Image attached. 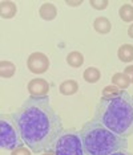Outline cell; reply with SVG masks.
<instances>
[{
    "instance_id": "cell-1",
    "label": "cell",
    "mask_w": 133,
    "mask_h": 155,
    "mask_svg": "<svg viewBox=\"0 0 133 155\" xmlns=\"http://www.w3.org/2000/svg\"><path fill=\"white\" fill-rule=\"evenodd\" d=\"M27 147L35 154H44L53 149L63 134V122L53 110L49 97H29L12 114Z\"/></svg>"
},
{
    "instance_id": "cell-2",
    "label": "cell",
    "mask_w": 133,
    "mask_h": 155,
    "mask_svg": "<svg viewBox=\"0 0 133 155\" xmlns=\"http://www.w3.org/2000/svg\"><path fill=\"white\" fill-rule=\"evenodd\" d=\"M114 134L128 138L133 135V98L128 91L111 98H100L94 109V118Z\"/></svg>"
},
{
    "instance_id": "cell-3",
    "label": "cell",
    "mask_w": 133,
    "mask_h": 155,
    "mask_svg": "<svg viewBox=\"0 0 133 155\" xmlns=\"http://www.w3.org/2000/svg\"><path fill=\"white\" fill-rule=\"evenodd\" d=\"M80 134L85 155H111L128 147V138L114 134L96 119L87 122Z\"/></svg>"
},
{
    "instance_id": "cell-4",
    "label": "cell",
    "mask_w": 133,
    "mask_h": 155,
    "mask_svg": "<svg viewBox=\"0 0 133 155\" xmlns=\"http://www.w3.org/2000/svg\"><path fill=\"white\" fill-rule=\"evenodd\" d=\"M24 140L22 134L19 131V127L15 123L11 115H2L0 119V146L4 150L13 151L17 147H22Z\"/></svg>"
},
{
    "instance_id": "cell-5",
    "label": "cell",
    "mask_w": 133,
    "mask_h": 155,
    "mask_svg": "<svg viewBox=\"0 0 133 155\" xmlns=\"http://www.w3.org/2000/svg\"><path fill=\"white\" fill-rule=\"evenodd\" d=\"M55 155H85L80 131H63L53 146Z\"/></svg>"
},
{
    "instance_id": "cell-6",
    "label": "cell",
    "mask_w": 133,
    "mask_h": 155,
    "mask_svg": "<svg viewBox=\"0 0 133 155\" xmlns=\"http://www.w3.org/2000/svg\"><path fill=\"white\" fill-rule=\"evenodd\" d=\"M49 58L41 52H35L27 58V68L33 74H43L49 68Z\"/></svg>"
},
{
    "instance_id": "cell-7",
    "label": "cell",
    "mask_w": 133,
    "mask_h": 155,
    "mask_svg": "<svg viewBox=\"0 0 133 155\" xmlns=\"http://www.w3.org/2000/svg\"><path fill=\"white\" fill-rule=\"evenodd\" d=\"M27 89H28V93L31 94V97H36V98L48 97L49 84L44 78H33L28 82Z\"/></svg>"
},
{
    "instance_id": "cell-8",
    "label": "cell",
    "mask_w": 133,
    "mask_h": 155,
    "mask_svg": "<svg viewBox=\"0 0 133 155\" xmlns=\"http://www.w3.org/2000/svg\"><path fill=\"white\" fill-rule=\"evenodd\" d=\"M39 15L45 21H52L57 16V9L52 3H44L39 9Z\"/></svg>"
},
{
    "instance_id": "cell-9",
    "label": "cell",
    "mask_w": 133,
    "mask_h": 155,
    "mask_svg": "<svg viewBox=\"0 0 133 155\" xmlns=\"http://www.w3.org/2000/svg\"><path fill=\"white\" fill-rule=\"evenodd\" d=\"M93 28L97 33L100 35H108L112 29V24L109 21L108 17H104V16H100V17H96L93 21Z\"/></svg>"
},
{
    "instance_id": "cell-10",
    "label": "cell",
    "mask_w": 133,
    "mask_h": 155,
    "mask_svg": "<svg viewBox=\"0 0 133 155\" xmlns=\"http://www.w3.org/2000/svg\"><path fill=\"white\" fill-rule=\"evenodd\" d=\"M17 12V7L13 2L9 0H3L0 3V15L3 19H12Z\"/></svg>"
},
{
    "instance_id": "cell-11",
    "label": "cell",
    "mask_w": 133,
    "mask_h": 155,
    "mask_svg": "<svg viewBox=\"0 0 133 155\" xmlns=\"http://www.w3.org/2000/svg\"><path fill=\"white\" fill-rule=\"evenodd\" d=\"M59 91L63 96H73L79 91V84L75 80H65L60 84Z\"/></svg>"
},
{
    "instance_id": "cell-12",
    "label": "cell",
    "mask_w": 133,
    "mask_h": 155,
    "mask_svg": "<svg viewBox=\"0 0 133 155\" xmlns=\"http://www.w3.org/2000/svg\"><path fill=\"white\" fill-rule=\"evenodd\" d=\"M131 84L132 82H131V80H129V77L125 74L124 72L122 73H114V74L112 76V85L117 86L118 89H121V90L128 89Z\"/></svg>"
},
{
    "instance_id": "cell-13",
    "label": "cell",
    "mask_w": 133,
    "mask_h": 155,
    "mask_svg": "<svg viewBox=\"0 0 133 155\" xmlns=\"http://www.w3.org/2000/svg\"><path fill=\"white\" fill-rule=\"evenodd\" d=\"M16 73V66L12 61L8 60H2L0 61V76L3 78H11Z\"/></svg>"
},
{
    "instance_id": "cell-14",
    "label": "cell",
    "mask_w": 133,
    "mask_h": 155,
    "mask_svg": "<svg viewBox=\"0 0 133 155\" xmlns=\"http://www.w3.org/2000/svg\"><path fill=\"white\" fill-rule=\"evenodd\" d=\"M117 57L122 62L133 61V45L132 44H122L117 51Z\"/></svg>"
},
{
    "instance_id": "cell-15",
    "label": "cell",
    "mask_w": 133,
    "mask_h": 155,
    "mask_svg": "<svg viewBox=\"0 0 133 155\" xmlns=\"http://www.w3.org/2000/svg\"><path fill=\"white\" fill-rule=\"evenodd\" d=\"M66 64L72 68H80L84 64V56L83 53H80L77 51L69 52L68 56H66Z\"/></svg>"
},
{
    "instance_id": "cell-16",
    "label": "cell",
    "mask_w": 133,
    "mask_h": 155,
    "mask_svg": "<svg viewBox=\"0 0 133 155\" xmlns=\"http://www.w3.org/2000/svg\"><path fill=\"white\" fill-rule=\"evenodd\" d=\"M84 80L87 81V82L89 84H96L97 81L101 78V72L97 68H94V66H89V68H87L84 70Z\"/></svg>"
},
{
    "instance_id": "cell-17",
    "label": "cell",
    "mask_w": 133,
    "mask_h": 155,
    "mask_svg": "<svg viewBox=\"0 0 133 155\" xmlns=\"http://www.w3.org/2000/svg\"><path fill=\"white\" fill-rule=\"evenodd\" d=\"M118 16L122 21L125 23H132L133 21V5L131 4H124L118 9Z\"/></svg>"
},
{
    "instance_id": "cell-18",
    "label": "cell",
    "mask_w": 133,
    "mask_h": 155,
    "mask_svg": "<svg viewBox=\"0 0 133 155\" xmlns=\"http://www.w3.org/2000/svg\"><path fill=\"white\" fill-rule=\"evenodd\" d=\"M120 93V89H118L117 86L114 85H108L104 87L103 90V94H101V98H111L113 96H116V94Z\"/></svg>"
},
{
    "instance_id": "cell-19",
    "label": "cell",
    "mask_w": 133,
    "mask_h": 155,
    "mask_svg": "<svg viewBox=\"0 0 133 155\" xmlns=\"http://www.w3.org/2000/svg\"><path fill=\"white\" fill-rule=\"evenodd\" d=\"M89 4L92 8L97 9V11H104V9H107L109 2H108V0H90Z\"/></svg>"
},
{
    "instance_id": "cell-20",
    "label": "cell",
    "mask_w": 133,
    "mask_h": 155,
    "mask_svg": "<svg viewBox=\"0 0 133 155\" xmlns=\"http://www.w3.org/2000/svg\"><path fill=\"white\" fill-rule=\"evenodd\" d=\"M11 155H32L31 154V149L29 147H17L13 151H11Z\"/></svg>"
},
{
    "instance_id": "cell-21",
    "label": "cell",
    "mask_w": 133,
    "mask_h": 155,
    "mask_svg": "<svg viewBox=\"0 0 133 155\" xmlns=\"http://www.w3.org/2000/svg\"><path fill=\"white\" fill-rule=\"evenodd\" d=\"M124 73L129 77V80H131V82H133V65H128L127 68L124 69Z\"/></svg>"
},
{
    "instance_id": "cell-22",
    "label": "cell",
    "mask_w": 133,
    "mask_h": 155,
    "mask_svg": "<svg viewBox=\"0 0 133 155\" xmlns=\"http://www.w3.org/2000/svg\"><path fill=\"white\" fill-rule=\"evenodd\" d=\"M111 155H133L132 153H129L128 150H121V151H117V153H113Z\"/></svg>"
},
{
    "instance_id": "cell-23",
    "label": "cell",
    "mask_w": 133,
    "mask_h": 155,
    "mask_svg": "<svg viewBox=\"0 0 133 155\" xmlns=\"http://www.w3.org/2000/svg\"><path fill=\"white\" fill-rule=\"evenodd\" d=\"M66 3V5H71V7H77V5H80L81 4V0H80V2H65Z\"/></svg>"
},
{
    "instance_id": "cell-24",
    "label": "cell",
    "mask_w": 133,
    "mask_h": 155,
    "mask_svg": "<svg viewBox=\"0 0 133 155\" xmlns=\"http://www.w3.org/2000/svg\"><path fill=\"white\" fill-rule=\"evenodd\" d=\"M128 36L131 37V38H133V24L128 28Z\"/></svg>"
},
{
    "instance_id": "cell-25",
    "label": "cell",
    "mask_w": 133,
    "mask_h": 155,
    "mask_svg": "<svg viewBox=\"0 0 133 155\" xmlns=\"http://www.w3.org/2000/svg\"><path fill=\"white\" fill-rule=\"evenodd\" d=\"M44 155H55V153H53V150H51L48 153H44Z\"/></svg>"
}]
</instances>
